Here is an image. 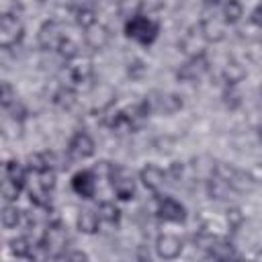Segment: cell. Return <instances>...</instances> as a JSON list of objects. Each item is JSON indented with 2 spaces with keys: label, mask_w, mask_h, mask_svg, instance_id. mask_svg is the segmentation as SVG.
Returning <instances> with one entry per match:
<instances>
[{
  "label": "cell",
  "mask_w": 262,
  "mask_h": 262,
  "mask_svg": "<svg viewBox=\"0 0 262 262\" xmlns=\"http://www.w3.org/2000/svg\"><path fill=\"white\" fill-rule=\"evenodd\" d=\"M57 51H59V55H61V57H66L68 61H74V59L80 55L78 43H76V41H72L70 37H66V39H63V43L59 45V49H57Z\"/></svg>",
  "instance_id": "obj_26"
},
{
  "label": "cell",
  "mask_w": 262,
  "mask_h": 262,
  "mask_svg": "<svg viewBox=\"0 0 262 262\" xmlns=\"http://www.w3.org/2000/svg\"><path fill=\"white\" fill-rule=\"evenodd\" d=\"M98 217L104 219V221H108V223H119L121 211H119V207L113 201H102L100 207H98Z\"/></svg>",
  "instance_id": "obj_20"
},
{
  "label": "cell",
  "mask_w": 262,
  "mask_h": 262,
  "mask_svg": "<svg viewBox=\"0 0 262 262\" xmlns=\"http://www.w3.org/2000/svg\"><path fill=\"white\" fill-rule=\"evenodd\" d=\"M20 223V211L16 209V207H12V205H4V209H2V225L4 227H16Z\"/></svg>",
  "instance_id": "obj_25"
},
{
  "label": "cell",
  "mask_w": 262,
  "mask_h": 262,
  "mask_svg": "<svg viewBox=\"0 0 262 262\" xmlns=\"http://www.w3.org/2000/svg\"><path fill=\"white\" fill-rule=\"evenodd\" d=\"M147 262H151V260H147Z\"/></svg>",
  "instance_id": "obj_36"
},
{
  "label": "cell",
  "mask_w": 262,
  "mask_h": 262,
  "mask_svg": "<svg viewBox=\"0 0 262 262\" xmlns=\"http://www.w3.org/2000/svg\"><path fill=\"white\" fill-rule=\"evenodd\" d=\"M111 184H113V190L117 192V196L121 201H129L133 199L135 194V180L131 174L125 172V168H111Z\"/></svg>",
  "instance_id": "obj_3"
},
{
  "label": "cell",
  "mask_w": 262,
  "mask_h": 262,
  "mask_svg": "<svg viewBox=\"0 0 262 262\" xmlns=\"http://www.w3.org/2000/svg\"><path fill=\"white\" fill-rule=\"evenodd\" d=\"M72 188L76 194H80L82 199H92L96 192V178L90 170H82L78 174H74L72 178Z\"/></svg>",
  "instance_id": "obj_11"
},
{
  "label": "cell",
  "mask_w": 262,
  "mask_h": 262,
  "mask_svg": "<svg viewBox=\"0 0 262 262\" xmlns=\"http://www.w3.org/2000/svg\"><path fill=\"white\" fill-rule=\"evenodd\" d=\"M23 39V23L16 16L2 14L0 18V45L4 49H10Z\"/></svg>",
  "instance_id": "obj_2"
},
{
  "label": "cell",
  "mask_w": 262,
  "mask_h": 262,
  "mask_svg": "<svg viewBox=\"0 0 262 262\" xmlns=\"http://www.w3.org/2000/svg\"><path fill=\"white\" fill-rule=\"evenodd\" d=\"M258 135H260V139H262V125L258 127Z\"/></svg>",
  "instance_id": "obj_34"
},
{
  "label": "cell",
  "mask_w": 262,
  "mask_h": 262,
  "mask_svg": "<svg viewBox=\"0 0 262 262\" xmlns=\"http://www.w3.org/2000/svg\"><path fill=\"white\" fill-rule=\"evenodd\" d=\"M53 102L57 104V106H61V108H72L74 104H76V92H74V88L72 86H61V88H57V92L53 94Z\"/></svg>",
  "instance_id": "obj_17"
},
{
  "label": "cell",
  "mask_w": 262,
  "mask_h": 262,
  "mask_svg": "<svg viewBox=\"0 0 262 262\" xmlns=\"http://www.w3.org/2000/svg\"><path fill=\"white\" fill-rule=\"evenodd\" d=\"M53 262H72V258H70V254L59 252V254H55V256H53Z\"/></svg>",
  "instance_id": "obj_32"
},
{
  "label": "cell",
  "mask_w": 262,
  "mask_h": 262,
  "mask_svg": "<svg viewBox=\"0 0 262 262\" xmlns=\"http://www.w3.org/2000/svg\"><path fill=\"white\" fill-rule=\"evenodd\" d=\"M244 76H246V70H244L237 61H227V66H225V70H223V78H225V82H227L229 86L237 84Z\"/></svg>",
  "instance_id": "obj_21"
},
{
  "label": "cell",
  "mask_w": 262,
  "mask_h": 262,
  "mask_svg": "<svg viewBox=\"0 0 262 262\" xmlns=\"http://www.w3.org/2000/svg\"><path fill=\"white\" fill-rule=\"evenodd\" d=\"M76 23L86 31L92 25H96V12L92 8H88V6H82V8L76 10Z\"/></svg>",
  "instance_id": "obj_23"
},
{
  "label": "cell",
  "mask_w": 262,
  "mask_h": 262,
  "mask_svg": "<svg viewBox=\"0 0 262 262\" xmlns=\"http://www.w3.org/2000/svg\"><path fill=\"white\" fill-rule=\"evenodd\" d=\"M207 70H209L207 57H205V55H196V57H188V59L178 68L176 76H178V80H182V82H196V80H201V78L207 74Z\"/></svg>",
  "instance_id": "obj_4"
},
{
  "label": "cell",
  "mask_w": 262,
  "mask_h": 262,
  "mask_svg": "<svg viewBox=\"0 0 262 262\" xmlns=\"http://www.w3.org/2000/svg\"><path fill=\"white\" fill-rule=\"evenodd\" d=\"M66 242H68V231H66L63 225H59V223H51V225L45 229L43 237H41V244L47 248V252H53V256L59 254V252H63Z\"/></svg>",
  "instance_id": "obj_6"
},
{
  "label": "cell",
  "mask_w": 262,
  "mask_h": 262,
  "mask_svg": "<svg viewBox=\"0 0 262 262\" xmlns=\"http://www.w3.org/2000/svg\"><path fill=\"white\" fill-rule=\"evenodd\" d=\"M225 25L227 23L223 20V16H205L199 29L207 43H219L225 37Z\"/></svg>",
  "instance_id": "obj_8"
},
{
  "label": "cell",
  "mask_w": 262,
  "mask_h": 262,
  "mask_svg": "<svg viewBox=\"0 0 262 262\" xmlns=\"http://www.w3.org/2000/svg\"><path fill=\"white\" fill-rule=\"evenodd\" d=\"M233 262H244V260H233Z\"/></svg>",
  "instance_id": "obj_35"
},
{
  "label": "cell",
  "mask_w": 262,
  "mask_h": 262,
  "mask_svg": "<svg viewBox=\"0 0 262 262\" xmlns=\"http://www.w3.org/2000/svg\"><path fill=\"white\" fill-rule=\"evenodd\" d=\"M20 188H23V186H18L16 182H12L10 178H6V176H4V180H2V196H4V201H6V203L16 201V199H18V194H20Z\"/></svg>",
  "instance_id": "obj_28"
},
{
  "label": "cell",
  "mask_w": 262,
  "mask_h": 262,
  "mask_svg": "<svg viewBox=\"0 0 262 262\" xmlns=\"http://www.w3.org/2000/svg\"><path fill=\"white\" fill-rule=\"evenodd\" d=\"M242 14H244V8L239 2H227L223 6V20L225 23H237Z\"/></svg>",
  "instance_id": "obj_27"
},
{
  "label": "cell",
  "mask_w": 262,
  "mask_h": 262,
  "mask_svg": "<svg viewBox=\"0 0 262 262\" xmlns=\"http://www.w3.org/2000/svg\"><path fill=\"white\" fill-rule=\"evenodd\" d=\"M139 178H141L143 186L149 188V190H154V192H158L164 186V182H166V174L162 172V168H158L154 164H147L145 168H141Z\"/></svg>",
  "instance_id": "obj_13"
},
{
  "label": "cell",
  "mask_w": 262,
  "mask_h": 262,
  "mask_svg": "<svg viewBox=\"0 0 262 262\" xmlns=\"http://www.w3.org/2000/svg\"><path fill=\"white\" fill-rule=\"evenodd\" d=\"M147 106L158 108L162 113H176L178 108H182V98L178 94H158V98L154 100H145Z\"/></svg>",
  "instance_id": "obj_15"
},
{
  "label": "cell",
  "mask_w": 262,
  "mask_h": 262,
  "mask_svg": "<svg viewBox=\"0 0 262 262\" xmlns=\"http://www.w3.org/2000/svg\"><path fill=\"white\" fill-rule=\"evenodd\" d=\"M125 33H127V37L135 39L137 43L149 45V43H154V39L158 37V25H156L149 16L137 14V16H133V18H127V23H125Z\"/></svg>",
  "instance_id": "obj_1"
},
{
  "label": "cell",
  "mask_w": 262,
  "mask_h": 262,
  "mask_svg": "<svg viewBox=\"0 0 262 262\" xmlns=\"http://www.w3.org/2000/svg\"><path fill=\"white\" fill-rule=\"evenodd\" d=\"M108 29L104 27V25H100V23H96V25H92L90 29H86L84 31V43L90 47V49H102V47H106V43H108Z\"/></svg>",
  "instance_id": "obj_14"
},
{
  "label": "cell",
  "mask_w": 262,
  "mask_h": 262,
  "mask_svg": "<svg viewBox=\"0 0 262 262\" xmlns=\"http://www.w3.org/2000/svg\"><path fill=\"white\" fill-rule=\"evenodd\" d=\"M98 215L92 209H82L78 215V229L82 233H96L98 231Z\"/></svg>",
  "instance_id": "obj_16"
},
{
  "label": "cell",
  "mask_w": 262,
  "mask_h": 262,
  "mask_svg": "<svg viewBox=\"0 0 262 262\" xmlns=\"http://www.w3.org/2000/svg\"><path fill=\"white\" fill-rule=\"evenodd\" d=\"M156 252L164 260H174L182 252V242L172 233H160L156 239Z\"/></svg>",
  "instance_id": "obj_9"
},
{
  "label": "cell",
  "mask_w": 262,
  "mask_h": 262,
  "mask_svg": "<svg viewBox=\"0 0 262 262\" xmlns=\"http://www.w3.org/2000/svg\"><path fill=\"white\" fill-rule=\"evenodd\" d=\"M94 139L86 133V131H78L74 133V137L70 139V145H68V151L72 158H78V160H84V158H90L94 154Z\"/></svg>",
  "instance_id": "obj_7"
},
{
  "label": "cell",
  "mask_w": 262,
  "mask_h": 262,
  "mask_svg": "<svg viewBox=\"0 0 262 262\" xmlns=\"http://www.w3.org/2000/svg\"><path fill=\"white\" fill-rule=\"evenodd\" d=\"M252 23L254 25H258V27H262V4H258L256 8H254V12H252Z\"/></svg>",
  "instance_id": "obj_30"
},
{
  "label": "cell",
  "mask_w": 262,
  "mask_h": 262,
  "mask_svg": "<svg viewBox=\"0 0 262 262\" xmlns=\"http://www.w3.org/2000/svg\"><path fill=\"white\" fill-rule=\"evenodd\" d=\"M68 35H63V29L57 20H47L39 29V45L43 49H59Z\"/></svg>",
  "instance_id": "obj_5"
},
{
  "label": "cell",
  "mask_w": 262,
  "mask_h": 262,
  "mask_svg": "<svg viewBox=\"0 0 262 262\" xmlns=\"http://www.w3.org/2000/svg\"><path fill=\"white\" fill-rule=\"evenodd\" d=\"M70 258H72V262H88V256H86L84 252H80V250L72 252V254H70Z\"/></svg>",
  "instance_id": "obj_31"
},
{
  "label": "cell",
  "mask_w": 262,
  "mask_h": 262,
  "mask_svg": "<svg viewBox=\"0 0 262 262\" xmlns=\"http://www.w3.org/2000/svg\"><path fill=\"white\" fill-rule=\"evenodd\" d=\"M217 262H233V260H231V258H219Z\"/></svg>",
  "instance_id": "obj_33"
},
{
  "label": "cell",
  "mask_w": 262,
  "mask_h": 262,
  "mask_svg": "<svg viewBox=\"0 0 262 262\" xmlns=\"http://www.w3.org/2000/svg\"><path fill=\"white\" fill-rule=\"evenodd\" d=\"M207 182H209V194H211V199H225L229 194V190H231V186L227 184V180H223L217 174L211 180H207Z\"/></svg>",
  "instance_id": "obj_19"
},
{
  "label": "cell",
  "mask_w": 262,
  "mask_h": 262,
  "mask_svg": "<svg viewBox=\"0 0 262 262\" xmlns=\"http://www.w3.org/2000/svg\"><path fill=\"white\" fill-rule=\"evenodd\" d=\"M0 102L4 108H10L16 102V94L8 82H2V86H0Z\"/></svg>",
  "instance_id": "obj_29"
},
{
  "label": "cell",
  "mask_w": 262,
  "mask_h": 262,
  "mask_svg": "<svg viewBox=\"0 0 262 262\" xmlns=\"http://www.w3.org/2000/svg\"><path fill=\"white\" fill-rule=\"evenodd\" d=\"M37 186H41L45 192H51V188L55 186V172L53 168H45L41 172H37Z\"/></svg>",
  "instance_id": "obj_24"
},
{
  "label": "cell",
  "mask_w": 262,
  "mask_h": 262,
  "mask_svg": "<svg viewBox=\"0 0 262 262\" xmlns=\"http://www.w3.org/2000/svg\"><path fill=\"white\" fill-rule=\"evenodd\" d=\"M33 242H29L27 237H14L10 242V252L16 256V258H29L31 252H33Z\"/></svg>",
  "instance_id": "obj_22"
},
{
  "label": "cell",
  "mask_w": 262,
  "mask_h": 262,
  "mask_svg": "<svg viewBox=\"0 0 262 262\" xmlns=\"http://www.w3.org/2000/svg\"><path fill=\"white\" fill-rule=\"evenodd\" d=\"M4 176L10 178L12 182H16L18 186H25V182H27V170H25L23 164H18L16 160H10V162L6 164V168H4Z\"/></svg>",
  "instance_id": "obj_18"
},
{
  "label": "cell",
  "mask_w": 262,
  "mask_h": 262,
  "mask_svg": "<svg viewBox=\"0 0 262 262\" xmlns=\"http://www.w3.org/2000/svg\"><path fill=\"white\" fill-rule=\"evenodd\" d=\"M205 37L201 33V29H190L188 33H184V37L180 39V49L184 53H188L190 57H196V55H205L203 49H205Z\"/></svg>",
  "instance_id": "obj_12"
},
{
  "label": "cell",
  "mask_w": 262,
  "mask_h": 262,
  "mask_svg": "<svg viewBox=\"0 0 262 262\" xmlns=\"http://www.w3.org/2000/svg\"><path fill=\"white\" fill-rule=\"evenodd\" d=\"M158 217L160 219H164V221H182L184 217H186V209H184V205L182 203H178L176 199H172V196H164V199H160V203H158Z\"/></svg>",
  "instance_id": "obj_10"
}]
</instances>
